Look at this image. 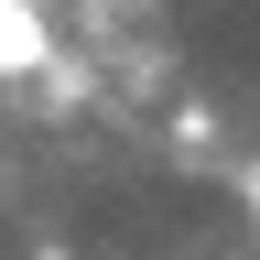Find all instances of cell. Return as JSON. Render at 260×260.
Wrapping results in <instances>:
<instances>
[{"mask_svg":"<svg viewBox=\"0 0 260 260\" xmlns=\"http://www.w3.org/2000/svg\"><path fill=\"white\" fill-rule=\"evenodd\" d=\"M0 76L11 87H44L54 76V11L44 0H0Z\"/></svg>","mask_w":260,"mask_h":260,"instance_id":"obj_1","label":"cell"},{"mask_svg":"<svg viewBox=\"0 0 260 260\" xmlns=\"http://www.w3.org/2000/svg\"><path fill=\"white\" fill-rule=\"evenodd\" d=\"M249 206H260V174H249Z\"/></svg>","mask_w":260,"mask_h":260,"instance_id":"obj_2","label":"cell"},{"mask_svg":"<svg viewBox=\"0 0 260 260\" xmlns=\"http://www.w3.org/2000/svg\"><path fill=\"white\" fill-rule=\"evenodd\" d=\"M44 260H65V249H44Z\"/></svg>","mask_w":260,"mask_h":260,"instance_id":"obj_3","label":"cell"}]
</instances>
